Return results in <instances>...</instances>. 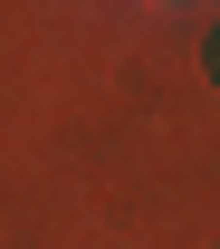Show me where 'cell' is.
I'll return each instance as SVG.
<instances>
[{"mask_svg":"<svg viewBox=\"0 0 220 249\" xmlns=\"http://www.w3.org/2000/svg\"><path fill=\"white\" fill-rule=\"evenodd\" d=\"M211 77H220V38H211Z\"/></svg>","mask_w":220,"mask_h":249,"instance_id":"obj_1","label":"cell"}]
</instances>
